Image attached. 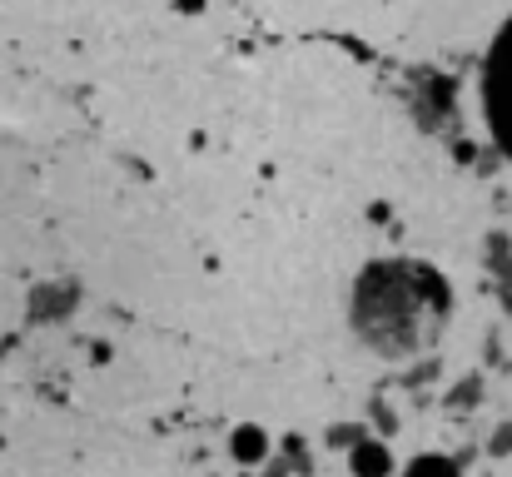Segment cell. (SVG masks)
<instances>
[{
	"mask_svg": "<svg viewBox=\"0 0 512 477\" xmlns=\"http://www.w3.org/2000/svg\"><path fill=\"white\" fill-rule=\"evenodd\" d=\"M483 115H488L498 150L512 159V20L498 30V40L483 60Z\"/></svg>",
	"mask_w": 512,
	"mask_h": 477,
	"instance_id": "6da1fadb",
	"label": "cell"
},
{
	"mask_svg": "<svg viewBox=\"0 0 512 477\" xmlns=\"http://www.w3.org/2000/svg\"><path fill=\"white\" fill-rule=\"evenodd\" d=\"M413 477H453V473H448L443 463H418V473Z\"/></svg>",
	"mask_w": 512,
	"mask_h": 477,
	"instance_id": "7a4b0ae2",
	"label": "cell"
}]
</instances>
